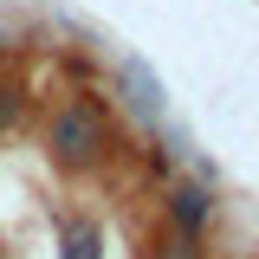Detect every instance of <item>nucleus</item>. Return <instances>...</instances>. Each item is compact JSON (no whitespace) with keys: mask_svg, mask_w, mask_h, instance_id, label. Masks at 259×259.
I'll use <instances>...</instances> for the list:
<instances>
[{"mask_svg":"<svg viewBox=\"0 0 259 259\" xmlns=\"http://www.w3.org/2000/svg\"><path fill=\"white\" fill-rule=\"evenodd\" d=\"M97 149H104V117L84 110V104H65L52 117V156L71 162V168H84V162H97Z\"/></svg>","mask_w":259,"mask_h":259,"instance_id":"1","label":"nucleus"},{"mask_svg":"<svg viewBox=\"0 0 259 259\" xmlns=\"http://www.w3.org/2000/svg\"><path fill=\"white\" fill-rule=\"evenodd\" d=\"M97 246H104V240H97V227H84V221L65 227V259H97Z\"/></svg>","mask_w":259,"mask_h":259,"instance_id":"3","label":"nucleus"},{"mask_svg":"<svg viewBox=\"0 0 259 259\" xmlns=\"http://www.w3.org/2000/svg\"><path fill=\"white\" fill-rule=\"evenodd\" d=\"M207 214H214L207 188H175V221L188 227V233H201V227H207Z\"/></svg>","mask_w":259,"mask_h":259,"instance_id":"2","label":"nucleus"},{"mask_svg":"<svg viewBox=\"0 0 259 259\" xmlns=\"http://www.w3.org/2000/svg\"><path fill=\"white\" fill-rule=\"evenodd\" d=\"M13 117H20V91H13V84H0V130L13 123Z\"/></svg>","mask_w":259,"mask_h":259,"instance_id":"5","label":"nucleus"},{"mask_svg":"<svg viewBox=\"0 0 259 259\" xmlns=\"http://www.w3.org/2000/svg\"><path fill=\"white\" fill-rule=\"evenodd\" d=\"M130 84H136V110H143V117H156V110H162V84H149V71H143V65H130Z\"/></svg>","mask_w":259,"mask_h":259,"instance_id":"4","label":"nucleus"},{"mask_svg":"<svg viewBox=\"0 0 259 259\" xmlns=\"http://www.w3.org/2000/svg\"><path fill=\"white\" fill-rule=\"evenodd\" d=\"M0 46H7V32H0Z\"/></svg>","mask_w":259,"mask_h":259,"instance_id":"6","label":"nucleus"}]
</instances>
